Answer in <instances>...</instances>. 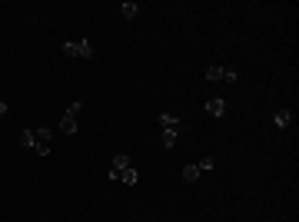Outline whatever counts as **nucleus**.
Instances as JSON below:
<instances>
[{
    "label": "nucleus",
    "instance_id": "1",
    "mask_svg": "<svg viewBox=\"0 0 299 222\" xmlns=\"http://www.w3.org/2000/svg\"><path fill=\"white\" fill-rule=\"evenodd\" d=\"M63 56H83V60H90L93 56V43L90 40H80V43H63Z\"/></svg>",
    "mask_w": 299,
    "mask_h": 222
},
{
    "label": "nucleus",
    "instance_id": "2",
    "mask_svg": "<svg viewBox=\"0 0 299 222\" xmlns=\"http://www.w3.org/2000/svg\"><path fill=\"white\" fill-rule=\"evenodd\" d=\"M50 139H54V133L47 130V126L34 130V149H37L40 156H47V153H50Z\"/></svg>",
    "mask_w": 299,
    "mask_h": 222
},
{
    "label": "nucleus",
    "instance_id": "3",
    "mask_svg": "<svg viewBox=\"0 0 299 222\" xmlns=\"http://www.w3.org/2000/svg\"><path fill=\"white\" fill-rule=\"evenodd\" d=\"M123 169H130V156H123V153H116L110 163V179H120V172Z\"/></svg>",
    "mask_w": 299,
    "mask_h": 222
},
{
    "label": "nucleus",
    "instance_id": "4",
    "mask_svg": "<svg viewBox=\"0 0 299 222\" xmlns=\"http://www.w3.org/2000/svg\"><path fill=\"white\" fill-rule=\"evenodd\" d=\"M206 113H213V116H223L226 113V103L220 96H213V100H206Z\"/></svg>",
    "mask_w": 299,
    "mask_h": 222
},
{
    "label": "nucleus",
    "instance_id": "5",
    "mask_svg": "<svg viewBox=\"0 0 299 222\" xmlns=\"http://www.w3.org/2000/svg\"><path fill=\"white\" fill-rule=\"evenodd\" d=\"M160 126H163V130H180L176 113H160Z\"/></svg>",
    "mask_w": 299,
    "mask_h": 222
},
{
    "label": "nucleus",
    "instance_id": "6",
    "mask_svg": "<svg viewBox=\"0 0 299 222\" xmlns=\"http://www.w3.org/2000/svg\"><path fill=\"white\" fill-rule=\"evenodd\" d=\"M120 183H127V186H136L140 183V172H136V169H123V172H120Z\"/></svg>",
    "mask_w": 299,
    "mask_h": 222
},
{
    "label": "nucleus",
    "instance_id": "7",
    "mask_svg": "<svg viewBox=\"0 0 299 222\" xmlns=\"http://www.w3.org/2000/svg\"><path fill=\"white\" fill-rule=\"evenodd\" d=\"M60 133L74 136V133H76V116H63V120H60Z\"/></svg>",
    "mask_w": 299,
    "mask_h": 222
},
{
    "label": "nucleus",
    "instance_id": "8",
    "mask_svg": "<svg viewBox=\"0 0 299 222\" xmlns=\"http://www.w3.org/2000/svg\"><path fill=\"white\" fill-rule=\"evenodd\" d=\"M120 14H123V17H127V20H133V17H136V14H140V7H136L133 0H127V3L120 7Z\"/></svg>",
    "mask_w": 299,
    "mask_h": 222
},
{
    "label": "nucleus",
    "instance_id": "9",
    "mask_svg": "<svg viewBox=\"0 0 299 222\" xmlns=\"http://www.w3.org/2000/svg\"><path fill=\"white\" fill-rule=\"evenodd\" d=\"M223 76H226L223 67H216V63H213V67H206V80H209V83H213V80H223Z\"/></svg>",
    "mask_w": 299,
    "mask_h": 222
},
{
    "label": "nucleus",
    "instance_id": "10",
    "mask_svg": "<svg viewBox=\"0 0 299 222\" xmlns=\"http://www.w3.org/2000/svg\"><path fill=\"white\" fill-rule=\"evenodd\" d=\"M289 116H293V113H289V110H276V113H273V120H276V126H289Z\"/></svg>",
    "mask_w": 299,
    "mask_h": 222
},
{
    "label": "nucleus",
    "instance_id": "11",
    "mask_svg": "<svg viewBox=\"0 0 299 222\" xmlns=\"http://www.w3.org/2000/svg\"><path fill=\"white\" fill-rule=\"evenodd\" d=\"M183 179H187V183H196V179H200V166H187L183 169Z\"/></svg>",
    "mask_w": 299,
    "mask_h": 222
},
{
    "label": "nucleus",
    "instance_id": "12",
    "mask_svg": "<svg viewBox=\"0 0 299 222\" xmlns=\"http://www.w3.org/2000/svg\"><path fill=\"white\" fill-rule=\"evenodd\" d=\"M163 146H167V149L176 146V130H163Z\"/></svg>",
    "mask_w": 299,
    "mask_h": 222
},
{
    "label": "nucleus",
    "instance_id": "13",
    "mask_svg": "<svg viewBox=\"0 0 299 222\" xmlns=\"http://www.w3.org/2000/svg\"><path fill=\"white\" fill-rule=\"evenodd\" d=\"M196 166H200V172H206V169H213V156H203V159H200Z\"/></svg>",
    "mask_w": 299,
    "mask_h": 222
},
{
    "label": "nucleus",
    "instance_id": "14",
    "mask_svg": "<svg viewBox=\"0 0 299 222\" xmlns=\"http://www.w3.org/2000/svg\"><path fill=\"white\" fill-rule=\"evenodd\" d=\"M20 143H23V146H34V130H23V136H20Z\"/></svg>",
    "mask_w": 299,
    "mask_h": 222
},
{
    "label": "nucleus",
    "instance_id": "15",
    "mask_svg": "<svg viewBox=\"0 0 299 222\" xmlns=\"http://www.w3.org/2000/svg\"><path fill=\"white\" fill-rule=\"evenodd\" d=\"M76 113H80V100H74V103L67 106V116H76Z\"/></svg>",
    "mask_w": 299,
    "mask_h": 222
},
{
    "label": "nucleus",
    "instance_id": "16",
    "mask_svg": "<svg viewBox=\"0 0 299 222\" xmlns=\"http://www.w3.org/2000/svg\"><path fill=\"white\" fill-rule=\"evenodd\" d=\"M3 113H7V100H0V116H3Z\"/></svg>",
    "mask_w": 299,
    "mask_h": 222
}]
</instances>
